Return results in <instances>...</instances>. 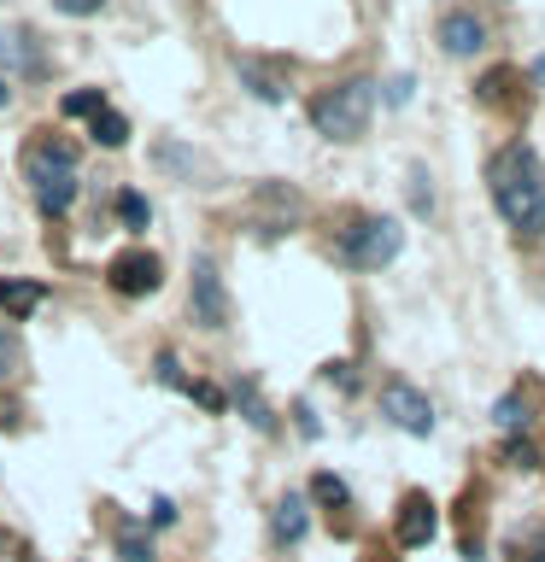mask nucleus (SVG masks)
<instances>
[{
  "label": "nucleus",
  "mask_w": 545,
  "mask_h": 562,
  "mask_svg": "<svg viewBox=\"0 0 545 562\" xmlns=\"http://www.w3.org/2000/svg\"><path fill=\"white\" fill-rule=\"evenodd\" d=\"M487 193H492V211L516 235H540L545 228V165L527 140H510V147L487 158Z\"/></svg>",
  "instance_id": "f257e3e1"
},
{
  "label": "nucleus",
  "mask_w": 545,
  "mask_h": 562,
  "mask_svg": "<svg viewBox=\"0 0 545 562\" xmlns=\"http://www.w3.org/2000/svg\"><path fill=\"white\" fill-rule=\"evenodd\" d=\"M369 117H376V82H364V77H352L341 88H323V94L311 100V123H316V135H329V140H358L369 130Z\"/></svg>",
  "instance_id": "f03ea898"
},
{
  "label": "nucleus",
  "mask_w": 545,
  "mask_h": 562,
  "mask_svg": "<svg viewBox=\"0 0 545 562\" xmlns=\"http://www.w3.org/2000/svg\"><path fill=\"white\" fill-rule=\"evenodd\" d=\"M399 246H404V228L393 217H358L341 228V258L352 270H387L399 258Z\"/></svg>",
  "instance_id": "7ed1b4c3"
},
{
  "label": "nucleus",
  "mask_w": 545,
  "mask_h": 562,
  "mask_svg": "<svg viewBox=\"0 0 545 562\" xmlns=\"http://www.w3.org/2000/svg\"><path fill=\"white\" fill-rule=\"evenodd\" d=\"M70 165H77V153H70L65 140H53V147L30 153V182H35V200H42V211H65L70 200H77V176H70Z\"/></svg>",
  "instance_id": "20e7f679"
},
{
  "label": "nucleus",
  "mask_w": 545,
  "mask_h": 562,
  "mask_svg": "<svg viewBox=\"0 0 545 562\" xmlns=\"http://www.w3.org/2000/svg\"><path fill=\"white\" fill-rule=\"evenodd\" d=\"M381 416L404 434H434V404L422 398V386H404V381L381 386Z\"/></svg>",
  "instance_id": "39448f33"
},
{
  "label": "nucleus",
  "mask_w": 545,
  "mask_h": 562,
  "mask_svg": "<svg viewBox=\"0 0 545 562\" xmlns=\"http://www.w3.org/2000/svg\"><path fill=\"white\" fill-rule=\"evenodd\" d=\"M188 311H193V323H205V328L229 323V293H223V276L211 258H193V305Z\"/></svg>",
  "instance_id": "423d86ee"
},
{
  "label": "nucleus",
  "mask_w": 545,
  "mask_h": 562,
  "mask_svg": "<svg viewBox=\"0 0 545 562\" xmlns=\"http://www.w3.org/2000/svg\"><path fill=\"white\" fill-rule=\"evenodd\" d=\"M158 258L153 252H123V258H112V270H105V281H112V293H123V299H141V293H153L158 288Z\"/></svg>",
  "instance_id": "0eeeda50"
},
{
  "label": "nucleus",
  "mask_w": 545,
  "mask_h": 562,
  "mask_svg": "<svg viewBox=\"0 0 545 562\" xmlns=\"http://www.w3.org/2000/svg\"><path fill=\"white\" fill-rule=\"evenodd\" d=\"M440 47L457 53V59H475V53L487 47V30L475 24L469 12H446V18H440Z\"/></svg>",
  "instance_id": "6e6552de"
},
{
  "label": "nucleus",
  "mask_w": 545,
  "mask_h": 562,
  "mask_svg": "<svg viewBox=\"0 0 545 562\" xmlns=\"http://www.w3.org/2000/svg\"><path fill=\"white\" fill-rule=\"evenodd\" d=\"M270 527H276V544H299V539H305V527H311V504L299 498V492H288V498H276V516H270Z\"/></svg>",
  "instance_id": "1a4fd4ad"
},
{
  "label": "nucleus",
  "mask_w": 545,
  "mask_h": 562,
  "mask_svg": "<svg viewBox=\"0 0 545 562\" xmlns=\"http://www.w3.org/2000/svg\"><path fill=\"white\" fill-rule=\"evenodd\" d=\"M399 539H404V544H429V539H434V504L422 498V492H411V498H404V509H399Z\"/></svg>",
  "instance_id": "9d476101"
},
{
  "label": "nucleus",
  "mask_w": 545,
  "mask_h": 562,
  "mask_svg": "<svg viewBox=\"0 0 545 562\" xmlns=\"http://www.w3.org/2000/svg\"><path fill=\"white\" fill-rule=\"evenodd\" d=\"M88 130H94L100 147H123V140H130V117H118L112 105H100V112L88 117Z\"/></svg>",
  "instance_id": "9b49d317"
},
{
  "label": "nucleus",
  "mask_w": 545,
  "mask_h": 562,
  "mask_svg": "<svg viewBox=\"0 0 545 562\" xmlns=\"http://www.w3.org/2000/svg\"><path fill=\"white\" fill-rule=\"evenodd\" d=\"M0 305H7L12 316H30L35 305H42V288H35V281H0Z\"/></svg>",
  "instance_id": "f8f14e48"
},
{
  "label": "nucleus",
  "mask_w": 545,
  "mask_h": 562,
  "mask_svg": "<svg viewBox=\"0 0 545 562\" xmlns=\"http://www.w3.org/2000/svg\"><path fill=\"white\" fill-rule=\"evenodd\" d=\"M118 217H123V228H147V223H153V205L141 200L135 188H123V193H118Z\"/></svg>",
  "instance_id": "ddd939ff"
},
{
  "label": "nucleus",
  "mask_w": 545,
  "mask_h": 562,
  "mask_svg": "<svg viewBox=\"0 0 545 562\" xmlns=\"http://www.w3.org/2000/svg\"><path fill=\"white\" fill-rule=\"evenodd\" d=\"M411 211L416 217H434V193H429V170L411 165Z\"/></svg>",
  "instance_id": "4468645a"
},
{
  "label": "nucleus",
  "mask_w": 545,
  "mask_h": 562,
  "mask_svg": "<svg viewBox=\"0 0 545 562\" xmlns=\"http://www.w3.org/2000/svg\"><path fill=\"white\" fill-rule=\"evenodd\" d=\"M241 82H246V88H253V94H258V100H270V105L281 100V88H276L270 77H264V70H258V65H241Z\"/></svg>",
  "instance_id": "2eb2a0df"
},
{
  "label": "nucleus",
  "mask_w": 545,
  "mask_h": 562,
  "mask_svg": "<svg viewBox=\"0 0 545 562\" xmlns=\"http://www.w3.org/2000/svg\"><path fill=\"white\" fill-rule=\"evenodd\" d=\"M100 105H105V100L94 94V88H77V94H70V100H65V117H94V112H100Z\"/></svg>",
  "instance_id": "dca6fc26"
},
{
  "label": "nucleus",
  "mask_w": 545,
  "mask_h": 562,
  "mask_svg": "<svg viewBox=\"0 0 545 562\" xmlns=\"http://www.w3.org/2000/svg\"><path fill=\"white\" fill-rule=\"evenodd\" d=\"M316 498H323V504H346V486H341V474H316Z\"/></svg>",
  "instance_id": "f3484780"
},
{
  "label": "nucleus",
  "mask_w": 545,
  "mask_h": 562,
  "mask_svg": "<svg viewBox=\"0 0 545 562\" xmlns=\"http://www.w3.org/2000/svg\"><path fill=\"white\" fill-rule=\"evenodd\" d=\"M241 411L253 416L258 428H270V411H264V398H258V393H253V386H246V381H241Z\"/></svg>",
  "instance_id": "a211bd4d"
},
{
  "label": "nucleus",
  "mask_w": 545,
  "mask_h": 562,
  "mask_svg": "<svg viewBox=\"0 0 545 562\" xmlns=\"http://www.w3.org/2000/svg\"><path fill=\"white\" fill-rule=\"evenodd\" d=\"M53 7H59V12H70V18H94V12L105 7V0H53Z\"/></svg>",
  "instance_id": "6ab92c4d"
},
{
  "label": "nucleus",
  "mask_w": 545,
  "mask_h": 562,
  "mask_svg": "<svg viewBox=\"0 0 545 562\" xmlns=\"http://www.w3.org/2000/svg\"><path fill=\"white\" fill-rule=\"evenodd\" d=\"M492 416H499L504 428H522V398H504V404H499V411H492Z\"/></svg>",
  "instance_id": "aec40b11"
},
{
  "label": "nucleus",
  "mask_w": 545,
  "mask_h": 562,
  "mask_svg": "<svg viewBox=\"0 0 545 562\" xmlns=\"http://www.w3.org/2000/svg\"><path fill=\"white\" fill-rule=\"evenodd\" d=\"M123 562H153V551L141 539H123Z\"/></svg>",
  "instance_id": "412c9836"
},
{
  "label": "nucleus",
  "mask_w": 545,
  "mask_h": 562,
  "mask_svg": "<svg viewBox=\"0 0 545 562\" xmlns=\"http://www.w3.org/2000/svg\"><path fill=\"white\" fill-rule=\"evenodd\" d=\"M7 358H12V346H7V328H0V369H7Z\"/></svg>",
  "instance_id": "4be33fe9"
},
{
  "label": "nucleus",
  "mask_w": 545,
  "mask_h": 562,
  "mask_svg": "<svg viewBox=\"0 0 545 562\" xmlns=\"http://www.w3.org/2000/svg\"><path fill=\"white\" fill-rule=\"evenodd\" d=\"M0 105H7V82H0Z\"/></svg>",
  "instance_id": "5701e85b"
}]
</instances>
